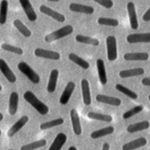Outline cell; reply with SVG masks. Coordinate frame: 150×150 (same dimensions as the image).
<instances>
[{
    "instance_id": "cell-1",
    "label": "cell",
    "mask_w": 150,
    "mask_h": 150,
    "mask_svg": "<svg viewBox=\"0 0 150 150\" xmlns=\"http://www.w3.org/2000/svg\"><path fill=\"white\" fill-rule=\"evenodd\" d=\"M23 98L30 104L40 114L45 115L49 111V108L47 105L41 101L36 95L31 91H26L23 95Z\"/></svg>"
},
{
    "instance_id": "cell-2",
    "label": "cell",
    "mask_w": 150,
    "mask_h": 150,
    "mask_svg": "<svg viewBox=\"0 0 150 150\" xmlns=\"http://www.w3.org/2000/svg\"><path fill=\"white\" fill-rule=\"evenodd\" d=\"M73 30L74 29L71 25H67L46 35L44 39L45 42L50 43L70 35Z\"/></svg>"
},
{
    "instance_id": "cell-3",
    "label": "cell",
    "mask_w": 150,
    "mask_h": 150,
    "mask_svg": "<svg viewBox=\"0 0 150 150\" xmlns=\"http://www.w3.org/2000/svg\"><path fill=\"white\" fill-rule=\"evenodd\" d=\"M17 67L18 70L27 77L32 83L37 84L40 82V76L28 63L25 62H21L18 63Z\"/></svg>"
},
{
    "instance_id": "cell-4",
    "label": "cell",
    "mask_w": 150,
    "mask_h": 150,
    "mask_svg": "<svg viewBox=\"0 0 150 150\" xmlns=\"http://www.w3.org/2000/svg\"><path fill=\"white\" fill-rule=\"evenodd\" d=\"M105 43L108 60L111 62L115 61L118 56L116 38L112 35L108 36L106 38Z\"/></svg>"
},
{
    "instance_id": "cell-5",
    "label": "cell",
    "mask_w": 150,
    "mask_h": 150,
    "mask_svg": "<svg viewBox=\"0 0 150 150\" xmlns=\"http://www.w3.org/2000/svg\"><path fill=\"white\" fill-rule=\"evenodd\" d=\"M34 54L37 57L52 60H58L61 57L60 54L57 52L40 47H37L35 49Z\"/></svg>"
},
{
    "instance_id": "cell-6",
    "label": "cell",
    "mask_w": 150,
    "mask_h": 150,
    "mask_svg": "<svg viewBox=\"0 0 150 150\" xmlns=\"http://www.w3.org/2000/svg\"><path fill=\"white\" fill-rule=\"evenodd\" d=\"M127 41L130 44L138 43H149L150 42V33H137L128 35Z\"/></svg>"
},
{
    "instance_id": "cell-7",
    "label": "cell",
    "mask_w": 150,
    "mask_h": 150,
    "mask_svg": "<svg viewBox=\"0 0 150 150\" xmlns=\"http://www.w3.org/2000/svg\"><path fill=\"white\" fill-rule=\"evenodd\" d=\"M39 10L43 14L51 17L52 19L59 22L63 23L66 20V18L63 14L53 10L45 5H41L39 6Z\"/></svg>"
},
{
    "instance_id": "cell-8",
    "label": "cell",
    "mask_w": 150,
    "mask_h": 150,
    "mask_svg": "<svg viewBox=\"0 0 150 150\" xmlns=\"http://www.w3.org/2000/svg\"><path fill=\"white\" fill-rule=\"evenodd\" d=\"M127 8L128 14L129 16L131 28L132 29L135 30L138 29L139 25H138V18H137V15L134 3L132 1L128 2L127 4Z\"/></svg>"
},
{
    "instance_id": "cell-9",
    "label": "cell",
    "mask_w": 150,
    "mask_h": 150,
    "mask_svg": "<svg viewBox=\"0 0 150 150\" xmlns=\"http://www.w3.org/2000/svg\"><path fill=\"white\" fill-rule=\"evenodd\" d=\"M19 2L28 20L30 22L35 21L38 16L30 2L29 0H19Z\"/></svg>"
},
{
    "instance_id": "cell-10",
    "label": "cell",
    "mask_w": 150,
    "mask_h": 150,
    "mask_svg": "<svg viewBox=\"0 0 150 150\" xmlns=\"http://www.w3.org/2000/svg\"><path fill=\"white\" fill-rule=\"evenodd\" d=\"M0 71L10 83H14L16 81V77L12 71L7 63L0 58Z\"/></svg>"
},
{
    "instance_id": "cell-11",
    "label": "cell",
    "mask_w": 150,
    "mask_h": 150,
    "mask_svg": "<svg viewBox=\"0 0 150 150\" xmlns=\"http://www.w3.org/2000/svg\"><path fill=\"white\" fill-rule=\"evenodd\" d=\"M75 86V83L73 81H69L67 83L59 98V103L60 104L66 105L68 103L74 90Z\"/></svg>"
},
{
    "instance_id": "cell-12",
    "label": "cell",
    "mask_w": 150,
    "mask_h": 150,
    "mask_svg": "<svg viewBox=\"0 0 150 150\" xmlns=\"http://www.w3.org/2000/svg\"><path fill=\"white\" fill-rule=\"evenodd\" d=\"M29 117L28 115L22 116L16 122H15L13 125L9 129L7 132V135L9 137L14 136L18 132H19L28 122Z\"/></svg>"
},
{
    "instance_id": "cell-13",
    "label": "cell",
    "mask_w": 150,
    "mask_h": 150,
    "mask_svg": "<svg viewBox=\"0 0 150 150\" xmlns=\"http://www.w3.org/2000/svg\"><path fill=\"white\" fill-rule=\"evenodd\" d=\"M70 115L73 132L75 135H80L81 134L82 129L79 115L76 110L74 108H72L70 111Z\"/></svg>"
},
{
    "instance_id": "cell-14",
    "label": "cell",
    "mask_w": 150,
    "mask_h": 150,
    "mask_svg": "<svg viewBox=\"0 0 150 150\" xmlns=\"http://www.w3.org/2000/svg\"><path fill=\"white\" fill-rule=\"evenodd\" d=\"M96 100L99 103L117 107L120 106L121 104V100L120 98L101 94H97L96 96Z\"/></svg>"
},
{
    "instance_id": "cell-15",
    "label": "cell",
    "mask_w": 150,
    "mask_h": 150,
    "mask_svg": "<svg viewBox=\"0 0 150 150\" xmlns=\"http://www.w3.org/2000/svg\"><path fill=\"white\" fill-rule=\"evenodd\" d=\"M81 88L82 92L83 101L86 105H89L91 103V97L90 94V86L88 80L83 79L81 81Z\"/></svg>"
},
{
    "instance_id": "cell-16",
    "label": "cell",
    "mask_w": 150,
    "mask_h": 150,
    "mask_svg": "<svg viewBox=\"0 0 150 150\" xmlns=\"http://www.w3.org/2000/svg\"><path fill=\"white\" fill-rule=\"evenodd\" d=\"M69 7L70 11L78 13L90 15L93 13L94 12L93 7L79 3H71L69 5Z\"/></svg>"
},
{
    "instance_id": "cell-17",
    "label": "cell",
    "mask_w": 150,
    "mask_h": 150,
    "mask_svg": "<svg viewBox=\"0 0 150 150\" xmlns=\"http://www.w3.org/2000/svg\"><path fill=\"white\" fill-rule=\"evenodd\" d=\"M59 71L57 69H54L50 71L49 81L47 86V91L49 93H53L55 91L57 83Z\"/></svg>"
},
{
    "instance_id": "cell-18",
    "label": "cell",
    "mask_w": 150,
    "mask_h": 150,
    "mask_svg": "<svg viewBox=\"0 0 150 150\" xmlns=\"http://www.w3.org/2000/svg\"><path fill=\"white\" fill-rule=\"evenodd\" d=\"M147 140L144 137H140L124 144L122 146V150H134L145 145Z\"/></svg>"
},
{
    "instance_id": "cell-19",
    "label": "cell",
    "mask_w": 150,
    "mask_h": 150,
    "mask_svg": "<svg viewBox=\"0 0 150 150\" xmlns=\"http://www.w3.org/2000/svg\"><path fill=\"white\" fill-rule=\"evenodd\" d=\"M19 103V95L15 91L11 93L9 98L8 111L10 115H14L17 111Z\"/></svg>"
},
{
    "instance_id": "cell-20",
    "label": "cell",
    "mask_w": 150,
    "mask_h": 150,
    "mask_svg": "<svg viewBox=\"0 0 150 150\" xmlns=\"http://www.w3.org/2000/svg\"><path fill=\"white\" fill-rule=\"evenodd\" d=\"M123 57L127 61H145L148 59L149 54L146 52L126 53Z\"/></svg>"
},
{
    "instance_id": "cell-21",
    "label": "cell",
    "mask_w": 150,
    "mask_h": 150,
    "mask_svg": "<svg viewBox=\"0 0 150 150\" xmlns=\"http://www.w3.org/2000/svg\"><path fill=\"white\" fill-rule=\"evenodd\" d=\"M67 141V135L63 132L59 133L48 150H60Z\"/></svg>"
},
{
    "instance_id": "cell-22",
    "label": "cell",
    "mask_w": 150,
    "mask_h": 150,
    "mask_svg": "<svg viewBox=\"0 0 150 150\" xmlns=\"http://www.w3.org/2000/svg\"><path fill=\"white\" fill-rule=\"evenodd\" d=\"M96 66L100 81L103 85H105L107 83V76L104 60L101 59H98L96 61Z\"/></svg>"
},
{
    "instance_id": "cell-23",
    "label": "cell",
    "mask_w": 150,
    "mask_h": 150,
    "mask_svg": "<svg viewBox=\"0 0 150 150\" xmlns=\"http://www.w3.org/2000/svg\"><path fill=\"white\" fill-rule=\"evenodd\" d=\"M149 127V122L148 121H142L129 125L127 128V131L129 133H134L147 129Z\"/></svg>"
},
{
    "instance_id": "cell-24",
    "label": "cell",
    "mask_w": 150,
    "mask_h": 150,
    "mask_svg": "<svg viewBox=\"0 0 150 150\" xmlns=\"http://www.w3.org/2000/svg\"><path fill=\"white\" fill-rule=\"evenodd\" d=\"M145 70L141 67H137L127 70H123L119 72V76L122 79L138 76L142 75L144 73Z\"/></svg>"
},
{
    "instance_id": "cell-25",
    "label": "cell",
    "mask_w": 150,
    "mask_h": 150,
    "mask_svg": "<svg viewBox=\"0 0 150 150\" xmlns=\"http://www.w3.org/2000/svg\"><path fill=\"white\" fill-rule=\"evenodd\" d=\"M114 131V128L112 126H108L103 128L94 131L90 134V137L93 139H97L106 135L112 134Z\"/></svg>"
},
{
    "instance_id": "cell-26",
    "label": "cell",
    "mask_w": 150,
    "mask_h": 150,
    "mask_svg": "<svg viewBox=\"0 0 150 150\" xmlns=\"http://www.w3.org/2000/svg\"><path fill=\"white\" fill-rule=\"evenodd\" d=\"M68 58L70 61L84 70H87L90 67V64L88 62L74 53H70L68 56Z\"/></svg>"
},
{
    "instance_id": "cell-27",
    "label": "cell",
    "mask_w": 150,
    "mask_h": 150,
    "mask_svg": "<svg viewBox=\"0 0 150 150\" xmlns=\"http://www.w3.org/2000/svg\"><path fill=\"white\" fill-rule=\"evenodd\" d=\"M87 117L90 119L101 121L103 122H110L112 121V116L109 114H101V113H98L96 112L90 111L87 113Z\"/></svg>"
},
{
    "instance_id": "cell-28",
    "label": "cell",
    "mask_w": 150,
    "mask_h": 150,
    "mask_svg": "<svg viewBox=\"0 0 150 150\" xmlns=\"http://www.w3.org/2000/svg\"><path fill=\"white\" fill-rule=\"evenodd\" d=\"M13 24L16 29L25 37L29 38L31 36L32 32L27 26L23 24V23L20 19H15L13 22Z\"/></svg>"
},
{
    "instance_id": "cell-29",
    "label": "cell",
    "mask_w": 150,
    "mask_h": 150,
    "mask_svg": "<svg viewBox=\"0 0 150 150\" xmlns=\"http://www.w3.org/2000/svg\"><path fill=\"white\" fill-rule=\"evenodd\" d=\"M76 40L81 43H84L87 45H90L94 46H97L100 44V41L96 38H93L91 37L82 35H77L75 36Z\"/></svg>"
},
{
    "instance_id": "cell-30",
    "label": "cell",
    "mask_w": 150,
    "mask_h": 150,
    "mask_svg": "<svg viewBox=\"0 0 150 150\" xmlns=\"http://www.w3.org/2000/svg\"><path fill=\"white\" fill-rule=\"evenodd\" d=\"M46 143L47 141L45 139H41L22 146L20 150H34L45 146L46 145Z\"/></svg>"
},
{
    "instance_id": "cell-31",
    "label": "cell",
    "mask_w": 150,
    "mask_h": 150,
    "mask_svg": "<svg viewBox=\"0 0 150 150\" xmlns=\"http://www.w3.org/2000/svg\"><path fill=\"white\" fill-rule=\"evenodd\" d=\"M8 11V2L6 0L0 2V25H4L6 22Z\"/></svg>"
},
{
    "instance_id": "cell-32",
    "label": "cell",
    "mask_w": 150,
    "mask_h": 150,
    "mask_svg": "<svg viewBox=\"0 0 150 150\" xmlns=\"http://www.w3.org/2000/svg\"><path fill=\"white\" fill-rule=\"evenodd\" d=\"M64 123V119L63 118H57L51 121H46L42 123L40 125V129L41 130H46L54 127H57L62 125Z\"/></svg>"
},
{
    "instance_id": "cell-33",
    "label": "cell",
    "mask_w": 150,
    "mask_h": 150,
    "mask_svg": "<svg viewBox=\"0 0 150 150\" xmlns=\"http://www.w3.org/2000/svg\"><path fill=\"white\" fill-rule=\"evenodd\" d=\"M115 88L117 90H118V91L122 93V94H124V95L127 96V97H128L129 98L132 99V100H136L138 98V94L135 93L134 91H132L131 90L129 89L128 88L125 87L124 86L121 84H117L115 86Z\"/></svg>"
},
{
    "instance_id": "cell-34",
    "label": "cell",
    "mask_w": 150,
    "mask_h": 150,
    "mask_svg": "<svg viewBox=\"0 0 150 150\" xmlns=\"http://www.w3.org/2000/svg\"><path fill=\"white\" fill-rule=\"evenodd\" d=\"M97 22L98 24L101 25L110 26L112 27L117 26L119 24V22L117 19L114 18H106V17H100L97 19Z\"/></svg>"
},
{
    "instance_id": "cell-35",
    "label": "cell",
    "mask_w": 150,
    "mask_h": 150,
    "mask_svg": "<svg viewBox=\"0 0 150 150\" xmlns=\"http://www.w3.org/2000/svg\"><path fill=\"white\" fill-rule=\"evenodd\" d=\"M1 48L8 52H11V53H13L18 55H22L23 53V50L22 49H21V47H17V46H13L12 45L10 44H8V43H2L1 45Z\"/></svg>"
},
{
    "instance_id": "cell-36",
    "label": "cell",
    "mask_w": 150,
    "mask_h": 150,
    "mask_svg": "<svg viewBox=\"0 0 150 150\" xmlns=\"http://www.w3.org/2000/svg\"><path fill=\"white\" fill-rule=\"evenodd\" d=\"M144 107L142 105H137L131 109H129V110L125 111L123 114H122V118L124 120H127L128 119L131 117H132V116L138 114L139 112H141L143 110Z\"/></svg>"
},
{
    "instance_id": "cell-37",
    "label": "cell",
    "mask_w": 150,
    "mask_h": 150,
    "mask_svg": "<svg viewBox=\"0 0 150 150\" xmlns=\"http://www.w3.org/2000/svg\"><path fill=\"white\" fill-rule=\"evenodd\" d=\"M94 2L107 9L111 8L114 5L113 2L111 0H94Z\"/></svg>"
},
{
    "instance_id": "cell-38",
    "label": "cell",
    "mask_w": 150,
    "mask_h": 150,
    "mask_svg": "<svg viewBox=\"0 0 150 150\" xmlns=\"http://www.w3.org/2000/svg\"><path fill=\"white\" fill-rule=\"evenodd\" d=\"M142 20L145 22H149L150 21V8L145 12L142 16Z\"/></svg>"
},
{
    "instance_id": "cell-39",
    "label": "cell",
    "mask_w": 150,
    "mask_h": 150,
    "mask_svg": "<svg viewBox=\"0 0 150 150\" xmlns=\"http://www.w3.org/2000/svg\"><path fill=\"white\" fill-rule=\"evenodd\" d=\"M141 83L144 86H150V79L149 77H144L142 79Z\"/></svg>"
},
{
    "instance_id": "cell-40",
    "label": "cell",
    "mask_w": 150,
    "mask_h": 150,
    "mask_svg": "<svg viewBox=\"0 0 150 150\" xmlns=\"http://www.w3.org/2000/svg\"><path fill=\"white\" fill-rule=\"evenodd\" d=\"M110 149V145L107 142H105L102 147V150H109Z\"/></svg>"
},
{
    "instance_id": "cell-41",
    "label": "cell",
    "mask_w": 150,
    "mask_h": 150,
    "mask_svg": "<svg viewBox=\"0 0 150 150\" xmlns=\"http://www.w3.org/2000/svg\"><path fill=\"white\" fill-rule=\"evenodd\" d=\"M67 150H77V148H76L75 146H70V147L68 148Z\"/></svg>"
},
{
    "instance_id": "cell-42",
    "label": "cell",
    "mask_w": 150,
    "mask_h": 150,
    "mask_svg": "<svg viewBox=\"0 0 150 150\" xmlns=\"http://www.w3.org/2000/svg\"><path fill=\"white\" fill-rule=\"evenodd\" d=\"M4 116L3 114L0 112V121H2L4 120Z\"/></svg>"
},
{
    "instance_id": "cell-43",
    "label": "cell",
    "mask_w": 150,
    "mask_h": 150,
    "mask_svg": "<svg viewBox=\"0 0 150 150\" xmlns=\"http://www.w3.org/2000/svg\"><path fill=\"white\" fill-rule=\"evenodd\" d=\"M2 87L1 84H0V92L2 91Z\"/></svg>"
},
{
    "instance_id": "cell-44",
    "label": "cell",
    "mask_w": 150,
    "mask_h": 150,
    "mask_svg": "<svg viewBox=\"0 0 150 150\" xmlns=\"http://www.w3.org/2000/svg\"><path fill=\"white\" fill-rule=\"evenodd\" d=\"M1 133H2V131H1V129H0V136L1 135Z\"/></svg>"
},
{
    "instance_id": "cell-45",
    "label": "cell",
    "mask_w": 150,
    "mask_h": 150,
    "mask_svg": "<svg viewBox=\"0 0 150 150\" xmlns=\"http://www.w3.org/2000/svg\"><path fill=\"white\" fill-rule=\"evenodd\" d=\"M8 150H13V149H8Z\"/></svg>"
}]
</instances>
